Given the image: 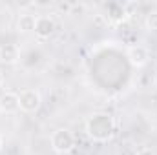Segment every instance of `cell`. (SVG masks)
Returning a JSON list of instances; mask_svg holds the SVG:
<instances>
[{"label": "cell", "instance_id": "obj_6", "mask_svg": "<svg viewBox=\"0 0 157 155\" xmlns=\"http://www.w3.org/2000/svg\"><path fill=\"white\" fill-rule=\"evenodd\" d=\"M128 59L135 68H143L150 60V51H148V47H144L141 44H135L128 49Z\"/></svg>", "mask_w": 157, "mask_h": 155}, {"label": "cell", "instance_id": "obj_8", "mask_svg": "<svg viewBox=\"0 0 157 155\" xmlns=\"http://www.w3.org/2000/svg\"><path fill=\"white\" fill-rule=\"evenodd\" d=\"M35 20L37 17L31 13H20L17 18V31L26 35V33H35Z\"/></svg>", "mask_w": 157, "mask_h": 155}, {"label": "cell", "instance_id": "obj_11", "mask_svg": "<svg viewBox=\"0 0 157 155\" xmlns=\"http://www.w3.org/2000/svg\"><path fill=\"white\" fill-rule=\"evenodd\" d=\"M4 82H6V78H4V73H2V70H0V88L4 86Z\"/></svg>", "mask_w": 157, "mask_h": 155}, {"label": "cell", "instance_id": "obj_12", "mask_svg": "<svg viewBox=\"0 0 157 155\" xmlns=\"http://www.w3.org/2000/svg\"><path fill=\"white\" fill-rule=\"evenodd\" d=\"M2 148H4V137L0 135V152H2Z\"/></svg>", "mask_w": 157, "mask_h": 155}, {"label": "cell", "instance_id": "obj_3", "mask_svg": "<svg viewBox=\"0 0 157 155\" xmlns=\"http://www.w3.org/2000/svg\"><path fill=\"white\" fill-rule=\"evenodd\" d=\"M18 100H20V110L26 113H35L42 104V95L39 89L33 88H26L18 93Z\"/></svg>", "mask_w": 157, "mask_h": 155}, {"label": "cell", "instance_id": "obj_9", "mask_svg": "<svg viewBox=\"0 0 157 155\" xmlns=\"http://www.w3.org/2000/svg\"><path fill=\"white\" fill-rule=\"evenodd\" d=\"M144 26H146L148 31H157V9L150 11L144 17Z\"/></svg>", "mask_w": 157, "mask_h": 155}, {"label": "cell", "instance_id": "obj_1", "mask_svg": "<svg viewBox=\"0 0 157 155\" xmlns=\"http://www.w3.org/2000/svg\"><path fill=\"white\" fill-rule=\"evenodd\" d=\"M86 133L99 142H104L108 139H112V135L115 133V120L110 113L99 112L88 117L86 120Z\"/></svg>", "mask_w": 157, "mask_h": 155}, {"label": "cell", "instance_id": "obj_2", "mask_svg": "<svg viewBox=\"0 0 157 155\" xmlns=\"http://www.w3.org/2000/svg\"><path fill=\"white\" fill-rule=\"evenodd\" d=\"M49 142H51V148H53L55 153L64 155L73 150V146H75V135L68 128H59V130H55L51 133Z\"/></svg>", "mask_w": 157, "mask_h": 155}, {"label": "cell", "instance_id": "obj_5", "mask_svg": "<svg viewBox=\"0 0 157 155\" xmlns=\"http://www.w3.org/2000/svg\"><path fill=\"white\" fill-rule=\"evenodd\" d=\"M20 110V100H18V93L15 91H4L0 95V113L6 115H13Z\"/></svg>", "mask_w": 157, "mask_h": 155}, {"label": "cell", "instance_id": "obj_10", "mask_svg": "<svg viewBox=\"0 0 157 155\" xmlns=\"http://www.w3.org/2000/svg\"><path fill=\"white\" fill-rule=\"evenodd\" d=\"M135 155H154V152H152L150 148H143V150H139Z\"/></svg>", "mask_w": 157, "mask_h": 155}, {"label": "cell", "instance_id": "obj_7", "mask_svg": "<svg viewBox=\"0 0 157 155\" xmlns=\"http://www.w3.org/2000/svg\"><path fill=\"white\" fill-rule=\"evenodd\" d=\"M20 60V49L13 42H6L0 46V62L2 64H17Z\"/></svg>", "mask_w": 157, "mask_h": 155}, {"label": "cell", "instance_id": "obj_13", "mask_svg": "<svg viewBox=\"0 0 157 155\" xmlns=\"http://www.w3.org/2000/svg\"><path fill=\"white\" fill-rule=\"evenodd\" d=\"M154 86H155V88H157V73H155V75H154Z\"/></svg>", "mask_w": 157, "mask_h": 155}, {"label": "cell", "instance_id": "obj_4", "mask_svg": "<svg viewBox=\"0 0 157 155\" xmlns=\"http://www.w3.org/2000/svg\"><path fill=\"white\" fill-rule=\"evenodd\" d=\"M55 28H57V24H55L53 17H49V15H39L35 20V35L39 39H49L55 33Z\"/></svg>", "mask_w": 157, "mask_h": 155}]
</instances>
